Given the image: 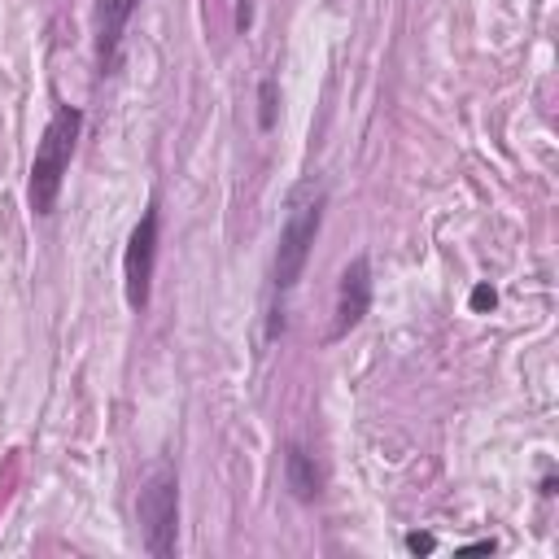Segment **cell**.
<instances>
[{
	"label": "cell",
	"instance_id": "obj_4",
	"mask_svg": "<svg viewBox=\"0 0 559 559\" xmlns=\"http://www.w3.org/2000/svg\"><path fill=\"white\" fill-rule=\"evenodd\" d=\"M153 263H158V206H149L140 214V223L132 228L123 254V284H127V306L145 311L149 306V289H153Z\"/></svg>",
	"mask_w": 559,
	"mask_h": 559
},
{
	"label": "cell",
	"instance_id": "obj_8",
	"mask_svg": "<svg viewBox=\"0 0 559 559\" xmlns=\"http://www.w3.org/2000/svg\"><path fill=\"white\" fill-rule=\"evenodd\" d=\"M258 127H263V132L276 127V75H267L258 83Z\"/></svg>",
	"mask_w": 559,
	"mask_h": 559
},
{
	"label": "cell",
	"instance_id": "obj_7",
	"mask_svg": "<svg viewBox=\"0 0 559 559\" xmlns=\"http://www.w3.org/2000/svg\"><path fill=\"white\" fill-rule=\"evenodd\" d=\"M284 481H289L297 503H315L319 498V490H324V472H319V463L306 446L293 442L289 450H284Z\"/></svg>",
	"mask_w": 559,
	"mask_h": 559
},
{
	"label": "cell",
	"instance_id": "obj_1",
	"mask_svg": "<svg viewBox=\"0 0 559 559\" xmlns=\"http://www.w3.org/2000/svg\"><path fill=\"white\" fill-rule=\"evenodd\" d=\"M79 127H83V114L75 105H62L49 127H44V140L35 149V162H31V210L35 214H53L57 206V193H62V180L70 171V153H75V140H79Z\"/></svg>",
	"mask_w": 559,
	"mask_h": 559
},
{
	"label": "cell",
	"instance_id": "obj_2",
	"mask_svg": "<svg viewBox=\"0 0 559 559\" xmlns=\"http://www.w3.org/2000/svg\"><path fill=\"white\" fill-rule=\"evenodd\" d=\"M324 206H328L324 188H311V184L293 197V210L280 228L276 263H271V284H276V293H289L293 284L302 280L306 263H311L315 236H319V228H324Z\"/></svg>",
	"mask_w": 559,
	"mask_h": 559
},
{
	"label": "cell",
	"instance_id": "obj_3",
	"mask_svg": "<svg viewBox=\"0 0 559 559\" xmlns=\"http://www.w3.org/2000/svg\"><path fill=\"white\" fill-rule=\"evenodd\" d=\"M136 516H140V542L153 559H171L175 538H180V481L175 472L158 463L149 472V481L140 485L136 498Z\"/></svg>",
	"mask_w": 559,
	"mask_h": 559
},
{
	"label": "cell",
	"instance_id": "obj_9",
	"mask_svg": "<svg viewBox=\"0 0 559 559\" xmlns=\"http://www.w3.org/2000/svg\"><path fill=\"white\" fill-rule=\"evenodd\" d=\"M407 551L411 555H433L437 551V538H433V533H407Z\"/></svg>",
	"mask_w": 559,
	"mask_h": 559
},
{
	"label": "cell",
	"instance_id": "obj_6",
	"mask_svg": "<svg viewBox=\"0 0 559 559\" xmlns=\"http://www.w3.org/2000/svg\"><path fill=\"white\" fill-rule=\"evenodd\" d=\"M136 5L140 0H97V62H101V70L114 66L127 18L136 14Z\"/></svg>",
	"mask_w": 559,
	"mask_h": 559
},
{
	"label": "cell",
	"instance_id": "obj_5",
	"mask_svg": "<svg viewBox=\"0 0 559 559\" xmlns=\"http://www.w3.org/2000/svg\"><path fill=\"white\" fill-rule=\"evenodd\" d=\"M367 311H372V263H367V254H359V258H350L341 280H337V311H332L328 346L346 341L367 319Z\"/></svg>",
	"mask_w": 559,
	"mask_h": 559
},
{
	"label": "cell",
	"instance_id": "obj_10",
	"mask_svg": "<svg viewBox=\"0 0 559 559\" xmlns=\"http://www.w3.org/2000/svg\"><path fill=\"white\" fill-rule=\"evenodd\" d=\"M494 302H498V293L490 284H477V289H472V311H494Z\"/></svg>",
	"mask_w": 559,
	"mask_h": 559
}]
</instances>
